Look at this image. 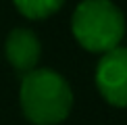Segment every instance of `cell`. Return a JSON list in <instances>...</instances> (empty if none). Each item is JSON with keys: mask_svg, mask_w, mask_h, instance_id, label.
I'll use <instances>...</instances> for the list:
<instances>
[{"mask_svg": "<svg viewBox=\"0 0 127 125\" xmlns=\"http://www.w3.org/2000/svg\"><path fill=\"white\" fill-rule=\"evenodd\" d=\"M19 102L25 119L33 125H59L71 115L73 90L54 69H33L23 75Z\"/></svg>", "mask_w": 127, "mask_h": 125, "instance_id": "1", "label": "cell"}, {"mask_svg": "<svg viewBox=\"0 0 127 125\" xmlns=\"http://www.w3.org/2000/svg\"><path fill=\"white\" fill-rule=\"evenodd\" d=\"M71 31L88 52L106 54L125 35V17L113 0H81L71 15Z\"/></svg>", "mask_w": 127, "mask_h": 125, "instance_id": "2", "label": "cell"}, {"mask_svg": "<svg viewBox=\"0 0 127 125\" xmlns=\"http://www.w3.org/2000/svg\"><path fill=\"white\" fill-rule=\"evenodd\" d=\"M96 88L110 106H127V48L117 46L115 50L100 56L96 65Z\"/></svg>", "mask_w": 127, "mask_h": 125, "instance_id": "3", "label": "cell"}, {"mask_svg": "<svg viewBox=\"0 0 127 125\" xmlns=\"http://www.w3.org/2000/svg\"><path fill=\"white\" fill-rule=\"evenodd\" d=\"M4 56L15 71L27 75L29 71L38 69L42 56L40 38L27 27H15L4 42Z\"/></svg>", "mask_w": 127, "mask_h": 125, "instance_id": "4", "label": "cell"}, {"mask_svg": "<svg viewBox=\"0 0 127 125\" xmlns=\"http://www.w3.org/2000/svg\"><path fill=\"white\" fill-rule=\"evenodd\" d=\"M13 4L25 19L38 21L54 15L65 4V0H13Z\"/></svg>", "mask_w": 127, "mask_h": 125, "instance_id": "5", "label": "cell"}]
</instances>
